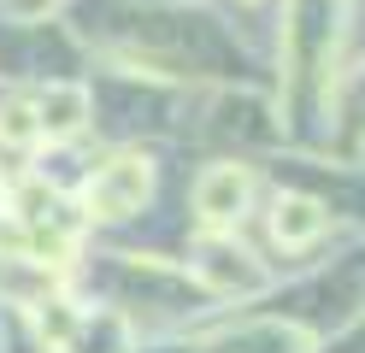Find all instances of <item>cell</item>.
<instances>
[{"mask_svg":"<svg viewBox=\"0 0 365 353\" xmlns=\"http://www.w3.org/2000/svg\"><path fill=\"white\" fill-rule=\"evenodd\" d=\"M148 200V165L142 159H118L106 177L88 183V206L101 212V218H124V212H135Z\"/></svg>","mask_w":365,"mask_h":353,"instance_id":"6da1fadb","label":"cell"},{"mask_svg":"<svg viewBox=\"0 0 365 353\" xmlns=\"http://www.w3.org/2000/svg\"><path fill=\"white\" fill-rule=\"evenodd\" d=\"M0 135H6V141H30V135H36V106L12 101L6 112H0Z\"/></svg>","mask_w":365,"mask_h":353,"instance_id":"5b68a950","label":"cell"},{"mask_svg":"<svg viewBox=\"0 0 365 353\" xmlns=\"http://www.w3.org/2000/svg\"><path fill=\"white\" fill-rule=\"evenodd\" d=\"M48 6H59V0H12L18 18H36V12H48Z\"/></svg>","mask_w":365,"mask_h":353,"instance_id":"8992f818","label":"cell"},{"mask_svg":"<svg viewBox=\"0 0 365 353\" xmlns=\"http://www.w3.org/2000/svg\"><path fill=\"white\" fill-rule=\"evenodd\" d=\"M83 112H88V94L71 88V83H53V88L36 101V130H48V135H71V130L83 124Z\"/></svg>","mask_w":365,"mask_h":353,"instance_id":"3957f363","label":"cell"},{"mask_svg":"<svg viewBox=\"0 0 365 353\" xmlns=\"http://www.w3.org/2000/svg\"><path fill=\"white\" fill-rule=\"evenodd\" d=\"M324 230V206L318 200H307V195H289L283 206H277V242H312V235Z\"/></svg>","mask_w":365,"mask_h":353,"instance_id":"277c9868","label":"cell"},{"mask_svg":"<svg viewBox=\"0 0 365 353\" xmlns=\"http://www.w3.org/2000/svg\"><path fill=\"white\" fill-rule=\"evenodd\" d=\"M195 206H200V218H212V224L242 218V206H247V171H242V165H212V171L200 177V188H195Z\"/></svg>","mask_w":365,"mask_h":353,"instance_id":"7a4b0ae2","label":"cell"}]
</instances>
